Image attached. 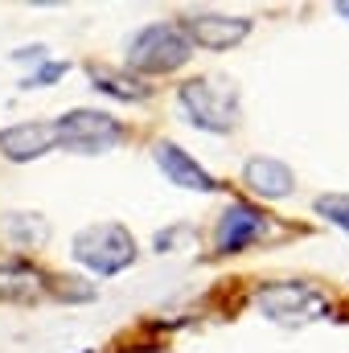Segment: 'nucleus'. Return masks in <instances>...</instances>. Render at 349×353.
Masks as SVG:
<instances>
[{
	"instance_id": "6",
	"label": "nucleus",
	"mask_w": 349,
	"mask_h": 353,
	"mask_svg": "<svg viewBox=\"0 0 349 353\" xmlns=\"http://www.w3.org/2000/svg\"><path fill=\"white\" fill-rule=\"evenodd\" d=\"M177 25H181V33H185L189 46H201V50H214V54L235 50L255 29L251 17H222V12H189Z\"/></svg>"
},
{
	"instance_id": "11",
	"label": "nucleus",
	"mask_w": 349,
	"mask_h": 353,
	"mask_svg": "<svg viewBox=\"0 0 349 353\" xmlns=\"http://www.w3.org/2000/svg\"><path fill=\"white\" fill-rule=\"evenodd\" d=\"M46 292H50V275H41L33 263H25V259H8V263H0V300H12V304H37Z\"/></svg>"
},
{
	"instance_id": "7",
	"label": "nucleus",
	"mask_w": 349,
	"mask_h": 353,
	"mask_svg": "<svg viewBox=\"0 0 349 353\" xmlns=\"http://www.w3.org/2000/svg\"><path fill=\"white\" fill-rule=\"evenodd\" d=\"M267 230V218H263L255 205L247 201H230L222 214H218V226H214V251L218 255H239L247 247H255Z\"/></svg>"
},
{
	"instance_id": "19",
	"label": "nucleus",
	"mask_w": 349,
	"mask_h": 353,
	"mask_svg": "<svg viewBox=\"0 0 349 353\" xmlns=\"http://www.w3.org/2000/svg\"><path fill=\"white\" fill-rule=\"evenodd\" d=\"M337 12H341V17H349V0H341V4H337Z\"/></svg>"
},
{
	"instance_id": "2",
	"label": "nucleus",
	"mask_w": 349,
	"mask_h": 353,
	"mask_svg": "<svg viewBox=\"0 0 349 353\" xmlns=\"http://www.w3.org/2000/svg\"><path fill=\"white\" fill-rule=\"evenodd\" d=\"M255 308H259L267 321L283 325V329H304L312 321H321L329 312V296L304 279H275V283H263L255 288Z\"/></svg>"
},
{
	"instance_id": "8",
	"label": "nucleus",
	"mask_w": 349,
	"mask_h": 353,
	"mask_svg": "<svg viewBox=\"0 0 349 353\" xmlns=\"http://www.w3.org/2000/svg\"><path fill=\"white\" fill-rule=\"evenodd\" d=\"M54 148H58V132H54V123H41V119H33V123H12V128L0 132V157L12 161V165L37 161V157L54 152Z\"/></svg>"
},
{
	"instance_id": "15",
	"label": "nucleus",
	"mask_w": 349,
	"mask_h": 353,
	"mask_svg": "<svg viewBox=\"0 0 349 353\" xmlns=\"http://www.w3.org/2000/svg\"><path fill=\"white\" fill-rule=\"evenodd\" d=\"M50 292H54L58 300H74V304H83V300H94V296H99V292H94V283L79 279V275H62L58 283L50 279Z\"/></svg>"
},
{
	"instance_id": "9",
	"label": "nucleus",
	"mask_w": 349,
	"mask_h": 353,
	"mask_svg": "<svg viewBox=\"0 0 349 353\" xmlns=\"http://www.w3.org/2000/svg\"><path fill=\"white\" fill-rule=\"evenodd\" d=\"M152 161H157L161 173L169 176L173 185H181V189H193V193H218V181L206 173L185 148H177L173 140H161V144L152 148Z\"/></svg>"
},
{
	"instance_id": "1",
	"label": "nucleus",
	"mask_w": 349,
	"mask_h": 353,
	"mask_svg": "<svg viewBox=\"0 0 349 353\" xmlns=\"http://www.w3.org/2000/svg\"><path fill=\"white\" fill-rule=\"evenodd\" d=\"M185 119L210 136H226L239 128V87L230 79H189L177 87Z\"/></svg>"
},
{
	"instance_id": "12",
	"label": "nucleus",
	"mask_w": 349,
	"mask_h": 353,
	"mask_svg": "<svg viewBox=\"0 0 349 353\" xmlns=\"http://www.w3.org/2000/svg\"><path fill=\"white\" fill-rule=\"evenodd\" d=\"M90 87L111 94V99H128V103H144L152 87L140 83V79H128V74H115V70H103V66H90Z\"/></svg>"
},
{
	"instance_id": "3",
	"label": "nucleus",
	"mask_w": 349,
	"mask_h": 353,
	"mask_svg": "<svg viewBox=\"0 0 349 353\" xmlns=\"http://www.w3.org/2000/svg\"><path fill=\"white\" fill-rule=\"evenodd\" d=\"M74 259L87 267L90 275H119L123 267L136 263V239L128 226L119 222H94V226H83L70 243Z\"/></svg>"
},
{
	"instance_id": "4",
	"label": "nucleus",
	"mask_w": 349,
	"mask_h": 353,
	"mask_svg": "<svg viewBox=\"0 0 349 353\" xmlns=\"http://www.w3.org/2000/svg\"><path fill=\"white\" fill-rule=\"evenodd\" d=\"M189 54H193V46L185 41L181 25H173V21L144 25L140 33H132L128 50H123L128 66L140 70V74H173V70H181L189 62Z\"/></svg>"
},
{
	"instance_id": "18",
	"label": "nucleus",
	"mask_w": 349,
	"mask_h": 353,
	"mask_svg": "<svg viewBox=\"0 0 349 353\" xmlns=\"http://www.w3.org/2000/svg\"><path fill=\"white\" fill-rule=\"evenodd\" d=\"M12 58H17V62H25V58H33V62H37V58H46V50H41V46H29V50H17Z\"/></svg>"
},
{
	"instance_id": "5",
	"label": "nucleus",
	"mask_w": 349,
	"mask_h": 353,
	"mask_svg": "<svg viewBox=\"0 0 349 353\" xmlns=\"http://www.w3.org/2000/svg\"><path fill=\"white\" fill-rule=\"evenodd\" d=\"M54 132H58V148L66 152H83V157H94V152H111L119 140H123V123L107 111H87V107H74L66 115L54 119Z\"/></svg>"
},
{
	"instance_id": "10",
	"label": "nucleus",
	"mask_w": 349,
	"mask_h": 353,
	"mask_svg": "<svg viewBox=\"0 0 349 353\" xmlns=\"http://www.w3.org/2000/svg\"><path fill=\"white\" fill-rule=\"evenodd\" d=\"M243 181H247V189H251L255 197H267V201L292 197V189H296L292 169H288L283 161H275V157H251V161L243 165Z\"/></svg>"
},
{
	"instance_id": "20",
	"label": "nucleus",
	"mask_w": 349,
	"mask_h": 353,
	"mask_svg": "<svg viewBox=\"0 0 349 353\" xmlns=\"http://www.w3.org/2000/svg\"><path fill=\"white\" fill-rule=\"evenodd\" d=\"M83 353H90V350H83Z\"/></svg>"
},
{
	"instance_id": "17",
	"label": "nucleus",
	"mask_w": 349,
	"mask_h": 353,
	"mask_svg": "<svg viewBox=\"0 0 349 353\" xmlns=\"http://www.w3.org/2000/svg\"><path fill=\"white\" fill-rule=\"evenodd\" d=\"M181 239H185V243H197V234H193L189 226H173V230H161V234H157V255H161V251H177V243H181Z\"/></svg>"
},
{
	"instance_id": "16",
	"label": "nucleus",
	"mask_w": 349,
	"mask_h": 353,
	"mask_svg": "<svg viewBox=\"0 0 349 353\" xmlns=\"http://www.w3.org/2000/svg\"><path fill=\"white\" fill-rule=\"evenodd\" d=\"M66 70H70V62H46V66H41L37 74H29L21 87H50V83H58Z\"/></svg>"
},
{
	"instance_id": "13",
	"label": "nucleus",
	"mask_w": 349,
	"mask_h": 353,
	"mask_svg": "<svg viewBox=\"0 0 349 353\" xmlns=\"http://www.w3.org/2000/svg\"><path fill=\"white\" fill-rule=\"evenodd\" d=\"M4 234H8L17 247H46V239H50V222H46L41 214L12 210V214H4Z\"/></svg>"
},
{
	"instance_id": "14",
	"label": "nucleus",
	"mask_w": 349,
	"mask_h": 353,
	"mask_svg": "<svg viewBox=\"0 0 349 353\" xmlns=\"http://www.w3.org/2000/svg\"><path fill=\"white\" fill-rule=\"evenodd\" d=\"M312 210H317L325 222H333L341 234H349V193H321V197L312 201Z\"/></svg>"
}]
</instances>
